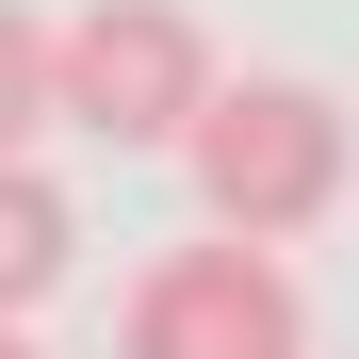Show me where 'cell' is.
<instances>
[{
  "instance_id": "1",
  "label": "cell",
  "mask_w": 359,
  "mask_h": 359,
  "mask_svg": "<svg viewBox=\"0 0 359 359\" xmlns=\"http://www.w3.org/2000/svg\"><path fill=\"white\" fill-rule=\"evenodd\" d=\"M180 163H196V212L212 229H262V245H294V229L343 212L359 180V131L327 82H212L196 114H180Z\"/></svg>"
},
{
  "instance_id": "2",
  "label": "cell",
  "mask_w": 359,
  "mask_h": 359,
  "mask_svg": "<svg viewBox=\"0 0 359 359\" xmlns=\"http://www.w3.org/2000/svg\"><path fill=\"white\" fill-rule=\"evenodd\" d=\"M212 98V33L180 0H82L49 33V114L98 147H180V114Z\"/></svg>"
},
{
  "instance_id": "3",
  "label": "cell",
  "mask_w": 359,
  "mask_h": 359,
  "mask_svg": "<svg viewBox=\"0 0 359 359\" xmlns=\"http://www.w3.org/2000/svg\"><path fill=\"white\" fill-rule=\"evenodd\" d=\"M131 343L147 359H278V343H311V294L278 278L262 229H212V245H163L131 278Z\"/></svg>"
},
{
  "instance_id": "4",
  "label": "cell",
  "mask_w": 359,
  "mask_h": 359,
  "mask_svg": "<svg viewBox=\"0 0 359 359\" xmlns=\"http://www.w3.org/2000/svg\"><path fill=\"white\" fill-rule=\"evenodd\" d=\"M66 262H82V212H66V180L0 147V327H17V311H49V294H66Z\"/></svg>"
},
{
  "instance_id": "5",
  "label": "cell",
  "mask_w": 359,
  "mask_h": 359,
  "mask_svg": "<svg viewBox=\"0 0 359 359\" xmlns=\"http://www.w3.org/2000/svg\"><path fill=\"white\" fill-rule=\"evenodd\" d=\"M33 131H49V33L0 0V147H33Z\"/></svg>"
}]
</instances>
